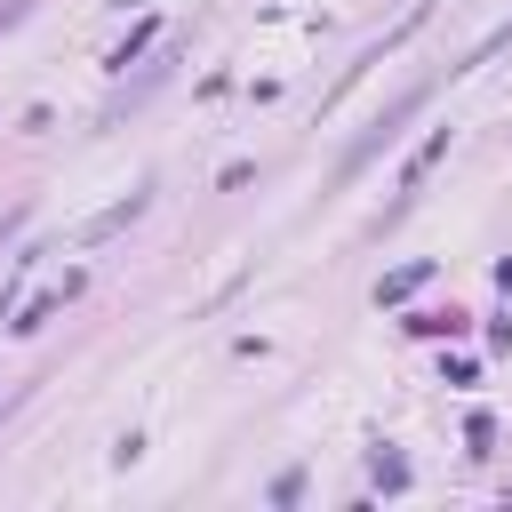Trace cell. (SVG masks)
I'll use <instances>...</instances> for the list:
<instances>
[{
    "instance_id": "obj_1",
    "label": "cell",
    "mask_w": 512,
    "mask_h": 512,
    "mask_svg": "<svg viewBox=\"0 0 512 512\" xmlns=\"http://www.w3.org/2000/svg\"><path fill=\"white\" fill-rule=\"evenodd\" d=\"M440 152H448V128H432V136H424V144L408 152V168H400V200H392V216H400V208L416 200V184H424V176L440 168Z\"/></svg>"
},
{
    "instance_id": "obj_2",
    "label": "cell",
    "mask_w": 512,
    "mask_h": 512,
    "mask_svg": "<svg viewBox=\"0 0 512 512\" xmlns=\"http://www.w3.org/2000/svg\"><path fill=\"white\" fill-rule=\"evenodd\" d=\"M152 32H160V24H136V32H128V40H120V48L104 56V64H112V72H128V64H136V56L152 48Z\"/></svg>"
},
{
    "instance_id": "obj_3",
    "label": "cell",
    "mask_w": 512,
    "mask_h": 512,
    "mask_svg": "<svg viewBox=\"0 0 512 512\" xmlns=\"http://www.w3.org/2000/svg\"><path fill=\"white\" fill-rule=\"evenodd\" d=\"M416 280H432V264H408V272H392V280H384V288H376V304H400V296H408V288H416Z\"/></svg>"
},
{
    "instance_id": "obj_4",
    "label": "cell",
    "mask_w": 512,
    "mask_h": 512,
    "mask_svg": "<svg viewBox=\"0 0 512 512\" xmlns=\"http://www.w3.org/2000/svg\"><path fill=\"white\" fill-rule=\"evenodd\" d=\"M408 480H416V472H408V464H400V456H384V448H376V488H392V496H400V488H408Z\"/></svg>"
},
{
    "instance_id": "obj_5",
    "label": "cell",
    "mask_w": 512,
    "mask_h": 512,
    "mask_svg": "<svg viewBox=\"0 0 512 512\" xmlns=\"http://www.w3.org/2000/svg\"><path fill=\"white\" fill-rule=\"evenodd\" d=\"M24 8H32V0H0V32H8V24H24Z\"/></svg>"
},
{
    "instance_id": "obj_6",
    "label": "cell",
    "mask_w": 512,
    "mask_h": 512,
    "mask_svg": "<svg viewBox=\"0 0 512 512\" xmlns=\"http://www.w3.org/2000/svg\"><path fill=\"white\" fill-rule=\"evenodd\" d=\"M424 8H432V0H408V16H424Z\"/></svg>"
},
{
    "instance_id": "obj_7",
    "label": "cell",
    "mask_w": 512,
    "mask_h": 512,
    "mask_svg": "<svg viewBox=\"0 0 512 512\" xmlns=\"http://www.w3.org/2000/svg\"><path fill=\"white\" fill-rule=\"evenodd\" d=\"M120 8H128V0H120Z\"/></svg>"
}]
</instances>
